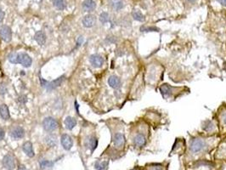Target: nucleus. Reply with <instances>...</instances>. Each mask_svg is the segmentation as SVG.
Listing matches in <instances>:
<instances>
[{
  "mask_svg": "<svg viewBox=\"0 0 226 170\" xmlns=\"http://www.w3.org/2000/svg\"><path fill=\"white\" fill-rule=\"evenodd\" d=\"M205 146H206V142L203 139H200V138H194L190 140V152L193 153H198L202 152Z\"/></svg>",
  "mask_w": 226,
  "mask_h": 170,
  "instance_id": "1",
  "label": "nucleus"
},
{
  "mask_svg": "<svg viewBox=\"0 0 226 170\" xmlns=\"http://www.w3.org/2000/svg\"><path fill=\"white\" fill-rule=\"evenodd\" d=\"M43 126H44V130L47 132H54V130L57 129L59 123L54 117L49 116V117L44 118V120L43 122Z\"/></svg>",
  "mask_w": 226,
  "mask_h": 170,
  "instance_id": "2",
  "label": "nucleus"
},
{
  "mask_svg": "<svg viewBox=\"0 0 226 170\" xmlns=\"http://www.w3.org/2000/svg\"><path fill=\"white\" fill-rule=\"evenodd\" d=\"M0 36L3 40L9 43L12 39V31L9 26H3L0 30Z\"/></svg>",
  "mask_w": 226,
  "mask_h": 170,
  "instance_id": "3",
  "label": "nucleus"
},
{
  "mask_svg": "<svg viewBox=\"0 0 226 170\" xmlns=\"http://www.w3.org/2000/svg\"><path fill=\"white\" fill-rule=\"evenodd\" d=\"M89 62L92 65V67L95 68H100L103 67L105 60L104 58L100 54H92L89 57Z\"/></svg>",
  "mask_w": 226,
  "mask_h": 170,
  "instance_id": "4",
  "label": "nucleus"
},
{
  "mask_svg": "<svg viewBox=\"0 0 226 170\" xmlns=\"http://www.w3.org/2000/svg\"><path fill=\"white\" fill-rule=\"evenodd\" d=\"M3 166L7 170H14L15 168V161L11 155H5L3 158Z\"/></svg>",
  "mask_w": 226,
  "mask_h": 170,
  "instance_id": "5",
  "label": "nucleus"
},
{
  "mask_svg": "<svg viewBox=\"0 0 226 170\" xmlns=\"http://www.w3.org/2000/svg\"><path fill=\"white\" fill-rule=\"evenodd\" d=\"M60 142H61V145H62V146H63L64 149L66 150V151L71 150L72 147L73 146V139L71 138L70 135H68V134H63V135L61 136V138H60Z\"/></svg>",
  "mask_w": 226,
  "mask_h": 170,
  "instance_id": "6",
  "label": "nucleus"
},
{
  "mask_svg": "<svg viewBox=\"0 0 226 170\" xmlns=\"http://www.w3.org/2000/svg\"><path fill=\"white\" fill-rule=\"evenodd\" d=\"M173 90H175V89L172 86H170L169 84H167V83H163L160 87V92L162 93L164 98H167V97L172 96V94H173Z\"/></svg>",
  "mask_w": 226,
  "mask_h": 170,
  "instance_id": "7",
  "label": "nucleus"
},
{
  "mask_svg": "<svg viewBox=\"0 0 226 170\" xmlns=\"http://www.w3.org/2000/svg\"><path fill=\"white\" fill-rule=\"evenodd\" d=\"M108 84L110 85L111 88H112L114 90H119L122 86V82L118 76L111 75L108 78Z\"/></svg>",
  "mask_w": 226,
  "mask_h": 170,
  "instance_id": "8",
  "label": "nucleus"
},
{
  "mask_svg": "<svg viewBox=\"0 0 226 170\" xmlns=\"http://www.w3.org/2000/svg\"><path fill=\"white\" fill-rule=\"evenodd\" d=\"M19 63L25 67H30L32 64V58L26 53L19 54Z\"/></svg>",
  "mask_w": 226,
  "mask_h": 170,
  "instance_id": "9",
  "label": "nucleus"
},
{
  "mask_svg": "<svg viewBox=\"0 0 226 170\" xmlns=\"http://www.w3.org/2000/svg\"><path fill=\"white\" fill-rule=\"evenodd\" d=\"M96 23V17L93 15H87L82 19V25L87 28H90L94 27Z\"/></svg>",
  "mask_w": 226,
  "mask_h": 170,
  "instance_id": "10",
  "label": "nucleus"
},
{
  "mask_svg": "<svg viewBox=\"0 0 226 170\" xmlns=\"http://www.w3.org/2000/svg\"><path fill=\"white\" fill-rule=\"evenodd\" d=\"M25 135V130L23 129L21 127H15L13 129L10 131V136L14 139H22Z\"/></svg>",
  "mask_w": 226,
  "mask_h": 170,
  "instance_id": "11",
  "label": "nucleus"
},
{
  "mask_svg": "<svg viewBox=\"0 0 226 170\" xmlns=\"http://www.w3.org/2000/svg\"><path fill=\"white\" fill-rule=\"evenodd\" d=\"M133 142L136 147H142L146 144V138L143 134H137L134 137Z\"/></svg>",
  "mask_w": 226,
  "mask_h": 170,
  "instance_id": "12",
  "label": "nucleus"
},
{
  "mask_svg": "<svg viewBox=\"0 0 226 170\" xmlns=\"http://www.w3.org/2000/svg\"><path fill=\"white\" fill-rule=\"evenodd\" d=\"M113 143L115 146L118 148H121L125 144V137L122 133H117L113 137Z\"/></svg>",
  "mask_w": 226,
  "mask_h": 170,
  "instance_id": "13",
  "label": "nucleus"
},
{
  "mask_svg": "<svg viewBox=\"0 0 226 170\" xmlns=\"http://www.w3.org/2000/svg\"><path fill=\"white\" fill-rule=\"evenodd\" d=\"M65 80V76H61L56 78L55 80L50 82L49 84H47V90L48 91H51V90H55L56 88L60 87V85L62 84V83Z\"/></svg>",
  "mask_w": 226,
  "mask_h": 170,
  "instance_id": "14",
  "label": "nucleus"
},
{
  "mask_svg": "<svg viewBox=\"0 0 226 170\" xmlns=\"http://www.w3.org/2000/svg\"><path fill=\"white\" fill-rule=\"evenodd\" d=\"M96 8V4L94 0H84L82 3V9L86 12H92Z\"/></svg>",
  "mask_w": 226,
  "mask_h": 170,
  "instance_id": "15",
  "label": "nucleus"
},
{
  "mask_svg": "<svg viewBox=\"0 0 226 170\" xmlns=\"http://www.w3.org/2000/svg\"><path fill=\"white\" fill-rule=\"evenodd\" d=\"M23 152L26 153V155L29 157H33L35 156V153L33 151V147H32V144L30 141H27L23 144Z\"/></svg>",
  "mask_w": 226,
  "mask_h": 170,
  "instance_id": "16",
  "label": "nucleus"
},
{
  "mask_svg": "<svg viewBox=\"0 0 226 170\" xmlns=\"http://www.w3.org/2000/svg\"><path fill=\"white\" fill-rule=\"evenodd\" d=\"M34 39L39 45H44L46 42L45 33L43 31H37L35 36H34Z\"/></svg>",
  "mask_w": 226,
  "mask_h": 170,
  "instance_id": "17",
  "label": "nucleus"
},
{
  "mask_svg": "<svg viewBox=\"0 0 226 170\" xmlns=\"http://www.w3.org/2000/svg\"><path fill=\"white\" fill-rule=\"evenodd\" d=\"M0 116L4 120H9V117H10L9 107L5 104H3L0 106Z\"/></svg>",
  "mask_w": 226,
  "mask_h": 170,
  "instance_id": "18",
  "label": "nucleus"
},
{
  "mask_svg": "<svg viewBox=\"0 0 226 170\" xmlns=\"http://www.w3.org/2000/svg\"><path fill=\"white\" fill-rule=\"evenodd\" d=\"M110 5L115 11H119L124 7L123 0H110Z\"/></svg>",
  "mask_w": 226,
  "mask_h": 170,
  "instance_id": "19",
  "label": "nucleus"
},
{
  "mask_svg": "<svg viewBox=\"0 0 226 170\" xmlns=\"http://www.w3.org/2000/svg\"><path fill=\"white\" fill-rule=\"evenodd\" d=\"M77 125V120L73 116H66L65 119V126L69 130H72Z\"/></svg>",
  "mask_w": 226,
  "mask_h": 170,
  "instance_id": "20",
  "label": "nucleus"
},
{
  "mask_svg": "<svg viewBox=\"0 0 226 170\" xmlns=\"http://www.w3.org/2000/svg\"><path fill=\"white\" fill-rule=\"evenodd\" d=\"M132 16L135 21H140V22H143V21H145V16L141 13V11L139 10V9H134L132 11Z\"/></svg>",
  "mask_w": 226,
  "mask_h": 170,
  "instance_id": "21",
  "label": "nucleus"
},
{
  "mask_svg": "<svg viewBox=\"0 0 226 170\" xmlns=\"http://www.w3.org/2000/svg\"><path fill=\"white\" fill-rule=\"evenodd\" d=\"M45 142L48 145L54 147L57 145V137L54 134H49L45 137Z\"/></svg>",
  "mask_w": 226,
  "mask_h": 170,
  "instance_id": "22",
  "label": "nucleus"
},
{
  "mask_svg": "<svg viewBox=\"0 0 226 170\" xmlns=\"http://www.w3.org/2000/svg\"><path fill=\"white\" fill-rule=\"evenodd\" d=\"M202 129L206 132H211L212 130H213L214 129V123H213V121L211 120H207V121H204L203 123H202Z\"/></svg>",
  "mask_w": 226,
  "mask_h": 170,
  "instance_id": "23",
  "label": "nucleus"
},
{
  "mask_svg": "<svg viewBox=\"0 0 226 170\" xmlns=\"http://www.w3.org/2000/svg\"><path fill=\"white\" fill-rule=\"evenodd\" d=\"M53 5L59 10H64L66 8V3L65 0H53Z\"/></svg>",
  "mask_w": 226,
  "mask_h": 170,
  "instance_id": "24",
  "label": "nucleus"
},
{
  "mask_svg": "<svg viewBox=\"0 0 226 170\" xmlns=\"http://www.w3.org/2000/svg\"><path fill=\"white\" fill-rule=\"evenodd\" d=\"M89 148L91 149V152H94L97 145H98V139L95 138V136H92L89 138Z\"/></svg>",
  "mask_w": 226,
  "mask_h": 170,
  "instance_id": "25",
  "label": "nucleus"
},
{
  "mask_svg": "<svg viewBox=\"0 0 226 170\" xmlns=\"http://www.w3.org/2000/svg\"><path fill=\"white\" fill-rule=\"evenodd\" d=\"M108 167V162L102 161V162H96L95 164V169L97 170H105Z\"/></svg>",
  "mask_w": 226,
  "mask_h": 170,
  "instance_id": "26",
  "label": "nucleus"
},
{
  "mask_svg": "<svg viewBox=\"0 0 226 170\" xmlns=\"http://www.w3.org/2000/svg\"><path fill=\"white\" fill-rule=\"evenodd\" d=\"M8 59H9V62L12 63V64H18L19 63V54L17 53H15V52H12L9 54L8 56Z\"/></svg>",
  "mask_w": 226,
  "mask_h": 170,
  "instance_id": "27",
  "label": "nucleus"
},
{
  "mask_svg": "<svg viewBox=\"0 0 226 170\" xmlns=\"http://www.w3.org/2000/svg\"><path fill=\"white\" fill-rule=\"evenodd\" d=\"M160 29L157 27H150V26H143L140 27V31L142 32H151V31H159Z\"/></svg>",
  "mask_w": 226,
  "mask_h": 170,
  "instance_id": "28",
  "label": "nucleus"
},
{
  "mask_svg": "<svg viewBox=\"0 0 226 170\" xmlns=\"http://www.w3.org/2000/svg\"><path fill=\"white\" fill-rule=\"evenodd\" d=\"M100 21L102 24H105L110 21V16L107 12H102L100 15Z\"/></svg>",
  "mask_w": 226,
  "mask_h": 170,
  "instance_id": "29",
  "label": "nucleus"
},
{
  "mask_svg": "<svg viewBox=\"0 0 226 170\" xmlns=\"http://www.w3.org/2000/svg\"><path fill=\"white\" fill-rule=\"evenodd\" d=\"M53 165V162L50 161H48V160H42V161L39 162V167L40 168L44 169V168H50Z\"/></svg>",
  "mask_w": 226,
  "mask_h": 170,
  "instance_id": "30",
  "label": "nucleus"
},
{
  "mask_svg": "<svg viewBox=\"0 0 226 170\" xmlns=\"http://www.w3.org/2000/svg\"><path fill=\"white\" fill-rule=\"evenodd\" d=\"M200 166H208V167L212 168L213 166V164H212L210 162L205 161V160H201V161L196 162H195V167H200Z\"/></svg>",
  "mask_w": 226,
  "mask_h": 170,
  "instance_id": "31",
  "label": "nucleus"
},
{
  "mask_svg": "<svg viewBox=\"0 0 226 170\" xmlns=\"http://www.w3.org/2000/svg\"><path fill=\"white\" fill-rule=\"evenodd\" d=\"M7 93V87L4 83H0V94H5Z\"/></svg>",
  "mask_w": 226,
  "mask_h": 170,
  "instance_id": "32",
  "label": "nucleus"
},
{
  "mask_svg": "<svg viewBox=\"0 0 226 170\" xmlns=\"http://www.w3.org/2000/svg\"><path fill=\"white\" fill-rule=\"evenodd\" d=\"M149 168L150 170H163V166L160 164H152Z\"/></svg>",
  "mask_w": 226,
  "mask_h": 170,
  "instance_id": "33",
  "label": "nucleus"
},
{
  "mask_svg": "<svg viewBox=\"0 0 226 170\" xmlns=\"http://www.w3.org/2000/svg\"><path fill=\"white\" fill-rule=\"evenodd\" d=\"M27 96L25 95H21L18 98V103L21 104V105H24V104L27 103Z\"/></svg>",
  "mask_w": 226,
  "mask_h": 170,
  "instance_id": "34",
  "label": "nucleus"
},
{
  "mask_svg": "<svg viewBox=\"0 0 226 170\" xmlns=\"http://www.w3.org/2000/svg\"><path fill=\"white\" fill-rule=\"evenodd\" d=\"M39 81H40V84L42 87H44V86H47L48 84V83H47V81L44 80L42 77H39Z\"/></svg>",
  "mask_w": 226,
  "mask_h": 170,
  "instance_id": "35",
  "label": "nucleus"
},
{
  "mask_svg": "<svg viewBox=\"0 0 226 170\" xmlns=\"http://www.w3.org/2000/svg\"><path fill=\"white\" fill-rule=\"evenodd\" d=\"M106 40L108 41V43H111V44H113V43H116V42H117V39H116L114 37H109V38H107Z\"/></svg>",
  "mask_w": 226,
  "mask_h": 170,
  "instance_id": "36",
  "label": "nucleus"
},
{
  "mask_svg": "<svg viewBox=\"0 0 226 170\" xmlns=\"http://www.w3.org/2000/svg\"><path fill=\"white\" fill-rule=\"evenodd\" d=\"M5 130L0 128V140L4 139V138H5Z\"/></svg>",
  "mask_w": 226,
  "mask_h": 170,
  "instance_id": "37",
  "label": "nucleus"
},
{
  "mask_svg": "<svg viewBox=\"0 0 226 170\" xmlns=\"http://www.w3.org/2000/svg\"><path fill=\"white\" fill-rule=\"evenodd\" d=\"M4 19H5V12L2 9H0V23L4 21Z\"/></svg>",
  "mask_w": 226,
  "mask_h": 170,
  "instance_id": "38",
  "label": "nucleus"
},
{
  "mask_svg": "<svg viewBox=\"0 0 226 170\" xmlns=\"http://www.w3.org/2000/svg\"><path fill=\"white\" fill-rule=\"evenodd\" d=\"M219 4H221L223 6H226V0H218Z\"/></svg>",
  "mask_w": 226,
  "mask_h": 170,
  "instance_id": "39",
  "label": "nucleus"
},
{
  "mask_svg": "<svg viewBox=\"0 0 226 170\" xmlns=\"http://www.w3.org/2000/svg\"><path fill=\"white\" fill-rule=\"evenodd\" d=\"M17 170H28V169H27V168H26L24 165H20L18 167V169Z\"/></svg>",
  "mask_w": 226,
  "mask_h": 170,
  "instance_id": "40",
  "label": "nucleus"
},
{
  "mask_svg": "<svg viewBox=\"0 0 226 170\" xmlns=\"http://www.w3.org/2000/svg\"><path fill=\"white\" fill-rule=\"evenodd\" d=\"M223 121L224 123V124H226V112L223 115Z\"/></svg>",
  "mask_w": 226,
  "mask_h": 170,
  "instance_id": "41",
  "label": "nucleus"
},
{
  "mask_svg": "<svg viewBox=\"0 0 226 170\" xmlns=\"http://www.w3.org/2000/svg\"><path fill=\"white\" fill-rule=\"evenodd\" d=\"M187 1H188V2H190V3H194L195 0H187Z\"/></svg>",
  "mask_w": 226,
  "mask_h": 170,
  "instance_id": "42",
  "label": "nucleus"
}]
</instances>
